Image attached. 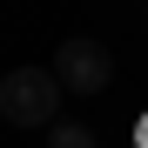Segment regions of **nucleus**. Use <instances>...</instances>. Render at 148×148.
<instances>
[{
    "label": "nucleus",
    "mask_w": 148,
    "mask_h": 148,
    "mask_svg": "<svg viewBox=\"0 0 148 148\" xmlns=\"http://www.w3.org/2000/svg\"><path fill=\"white\" fill-rule=\"evenodd\" d=\"M128 141H135V148H148V108L135 114V128H128Z\"/></svg>",
    "instance_id": "1"
}]
</instances>
